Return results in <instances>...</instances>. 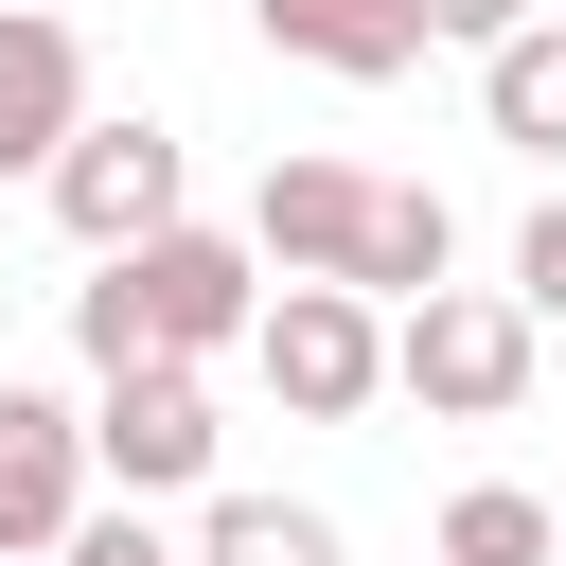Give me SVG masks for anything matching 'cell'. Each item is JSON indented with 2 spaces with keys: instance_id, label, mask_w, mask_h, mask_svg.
I'll return each instance as SVG.
<instances>
[{
  "instance_id": "obj_1",
  "label": "cell",
  "mask_w": 566,
  "mask_h": 566,
  "mask_svg": "<svg viewBox=\"0 0 566 566\" xmlns=\"http://www.w3.org/2000/svg\"><path fill=\"white\" fill-rule=\"evenodd\" d=\"M389 389H407L424 424H513V407H531V301H513V283L407 301V318H389Z\"/></svg>"
},
{
  "instance_id": "obj_2",
  "label": "cell",
  "mask_w": 566,
  "mask_h": 566,
  "mask_svg": "<svg viewBox=\"0 0 566 566\" xmlns=\"http://www.w3.org/2000/svg\"><path fill=\"white\" fill-rule=\"evenodd\" d=\"M124 301H142V371H212L230 336H265V248L248 230H159V248H124Z\"/></svg>"
},
{
  "instance_id": "obj_3",
  "label": "cell",
  "mask_w": 566,
  "mask_h": 566,
  "mask_svg": "<svg viewBox=\"0 0 566 566\" xmlns=\"http://www.w3.org/2000/svg\"><path fill=\"white\" fill-rule=\"evenodd\" d=\"M177 195H195V159H177V124H142V106H106V124H88L71 159H53V230H71L88 265H124V248L195 230Z\"/></svg>"
},
{
  "instance_id": "obj_4",
  "label": "cell",
  "mask_w": 566,
  "mask_h": 566,
  "mask_svg": "<svg viewBox=\"0 0 566 566\" xmlns=\"http://www.w3.org/2000/svg\"><path fill=\"white\" fill-rule=\"evenodd\" d=\"M248 371L283 389V424H354V407L389 389V318H371L354 283H283L265 336H248Z\"/></svg>"
},
{
  "instance_id": "obj_5",
  "label": "cell",
  "mask_w": 566,
  "mask_h": 566,
  "mask_svg": "<svg viewBox=\"0 0 566 566\" xmlns=\"http://www.w3.org/2000/svg\"><path fill=\"white\" fill-rule=\"evenodd\" d=\"M212 371H106V407H88V460H106V495L124 513H159V495H212Z\"/></svg>"
},
{
  "instance_id": "obj_6",
  "label": "cell",
  "mask_w": 566,
  "mask_h": 566,
  "mask_svg": "<svg viewBox=\"0 0 566 566\" xmlns=\"http://www.w3.org/2000/svg\"><path fill=\"white\" fill-rule=\"evenodd\" d=\"M88 407H53V389H18L0 371V566H53L71 531H88Z\"/></svg>"
},
{
  "instance_id": "obj_7",
  "label": "cell",
  "mask_w": 566,
  "mask_h": 566,
  "mask_svg": "<svg viewBox=\"0 0 566 566\" xmlns=\"http://www.w3.org/2000/svg\"><path fill=\"white\" fill-rule=\"evenodd\" d=\"M371 212H389V177H354V159H265L248 248H265L283 283H354V265H371Z\"/></svg>"
},
{
  "instance_id": "obj_8",
  "label": "cell",
  "mask_w": 566,
  "mask_h": 566,
  "mask_svg": "<svg viewBox=\"0 0 566 566\" xmlns=\"http://www.w3.org/2000/svg\"><path fill=\"white\" fill-rule=\"evenodd\" d=\"M88 124H106L88 106V35L35 18V0H0V177H53Z\"/></svg>"
},
{
  "instance_id": "obj_9",
  "label": "cell",
  "mask_w": 566,
  "mask_h": 566,
  "mask_svg": "<svg viewBox=\"0 0 566 566\" xmlns=\"http://www.w3.org/2000/svg\"><path fill=\"white\" fill-rule=\"evenodd\" d=\"M248 18H265V53H301V71H336V88L424 71V0H248Z\"/></svg>"
},
{
  "instance_id": "obj_10",
  "label": "cell",
  "mask_w": 566,
  "mask_h": 566,
  "mask_svg": "<svg viewBox=\"0 0 566 566\" xmlns=\"http://www.w3.org/2000/svg\"><path fill=\"white\" fill-rule=\"evenodd\" d=\"M478 124H495L513 159H548V177H566V18H531L513 53H478Z\"/></svg>"
},
{
  "instance_id": "obj_11",
  "label": "cell",
  "mask_w": 566,
  "mask_h": 566,
  "mask_svg": "<svg viewBox=\"0 0 566 566\" xmlns=\"http://www.w3.org/2000/svg\"><path fill=\"white\" fill-rule=\"evenodd\" d=\"M442 566H566V513L513 495V478H478V495H442Z\"/></svg>"
},
{
  "instance_id": "obj_12",
  "label": "cell",
  "mask_w": 566,
  "mask_h": 566,
  "mask_svg": "<svg viewBox=\"0 0 566 566\" xmlns=\"http://www.w3.org/2000/svg\"><path fill=\"white\" fill-rule=\"evenodd\" d=\"M195 566H336V513H301V495H212V513H195Z\"/></svg>"
},
{
  "instance_id": "obj_13",
  "label": "cell",
  "mask_w": 566,
  "mask_h": 566,
  "mask_svg": "<svg viewBox=\"0 0 566 566\" xmlns=\"http://www.w3.org/2000/svg\"><path fill=\"white\" fill-rule=\"evenodd\" d=\"M513 301H531V336L566 318V177L531 195V230H513Z\"/></svg>"
},
{
  "instance_id": "obj_14",
  "label": "cell",
  "mask_w": 566,
  "mask_h": 566,
  "mask_svg": "<svg viewBox=\"0 0 566 566\" xmlns=\"http://www.w3.org/2000/svg\"><path fill=\"white\" fill-rule=\"evenodd\" d=\"M53 566H195V548H177V531H159V513H88V531H71V548H53Z\"/></svg>"
},
{
  "instance_id": "obj_15",
  "label": "cell",
  "mask_w": 566,
  "mask_h": 566,
  "mask_svg": "<svg viewBox=\"0 0 566 566\" xmlns=\"http://www.w3.org/2000/svg\"><path fill=\"white\" fill-rule=\"evenodd\" d=\"M531 18H548V0H424V35H460V53H513Z\"/></svg>"
}]
</instances>
